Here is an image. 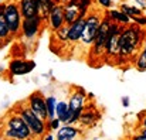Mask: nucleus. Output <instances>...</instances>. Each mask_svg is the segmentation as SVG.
Segmentation results:
<instances>
[{
  "label": "nucleus",
  "instance_id": "f257e3e1",
  "mask_svg": "<svg viewBox=\"0 0 146 140\" xmlns=\"http://www.w3.org/2000/svg\"><path fill=\"white\" fill-rule=\"evenodd\" d=\"M143 37H145V34L138 26L123 28L122 34H121V38H119L118 58H131L141 48Z\"/></svg>",
  "mask_w": 146,
  "mask_h": 140
},
{
  "label": "nucleus",
  "instance_id": "f03ea898",
  "mask_svg": "<svg viewBox=\"0 0 146 140\" xmlns=\"http://www.w3.org/2000/svg\"><path fill=\"white\" fill-rule=\"evenodd\" d=\"M4 126H6L3 129L4 130L3 132L4 137H13V139H29V137H33V133H31L27 122L16 110L6 118Z\"/></svg>",
  "mask_w": 146,
  "mask_h": 140
},
{
  "label": "nucleus",
  "instance_id": "7ed1b4c3",
  "mask_svg": "<svg viewBox=\"0 0 146 140\" xmlns=\"http://www.w3.org/2000/svg\"><path fill=\"white\" fill-rule=\"evenodd\" d=\"M16 112H19L24 120L27 122L31 133H33V137H37V139H41L46 136V132H47V120L41 119L29 105L27 102H21L19 105V108L16 109Z\"/></svg>",
  "mask_w": 146,
  "mask_h": 140
},
{
  "label": "nucleus",
  "instance_id": "20e7f679",
  "mask_svg": "<svg viewBox=\"0 0 146 140\" xmlns=\"http://www.w3.org/2000/svg\"><path fill=\"white\" fill-rule=\"evenodd\" d=\"M101 21H102V17L98 14L95 10H91L87 13L85 16V27H84V33H82V37H81V41L82 44L85 46H91L97 37L98 28L101 26Z\"/></svg>",
  "mask_w": 146,
  "mask_h": 140
},
{
  "label": "nucleus",
  "instance_id": "39448f33",
  "mask_svg": "<svg viewBox=\"0 0 146 140\" xmlns=\"http://www.w3.org/2000/svg\"><path fill=\"white\" fill-rule=\"evenodd\" d=\"M3 13L6 16L7 23H9L11 36H17L21 30V21H23V14L20 11V6L14 1H10L6 4Z\"/></svg>",
  "mask_w": 146,
  "mask_h": 140
},
{
  "label": "nucleus",
  "instance_id": "423d86ee",
  "mask_svg": "<svg viewBox=\"0 0 146 140\" xmlns=\"http://www.w3.org/2000/svg\"><path fill=\"white\" fill-rule=\"evenodd\" d=\"M111 17L108 14H105L102 17V21H101V26L98 28L97 37L92 43V55H97L99 57L101 54H105V43H106V38H108V34H109V28H111Z\"/></svg>",
  "mask_w": 146,
  "mask_h": 140
},
{
  "label": "nucleus",
  "instance_id": "0eeeda50",
  "mask_svg": "<svg viewBox=\"0 0 146 140\" xmlns=\"http://www.w3.org/2000/svg\"><path fill=\"white\" fill-rule=\"evenodd\" d=\"M122 26L116 21L111 23V28H109V34L105 43V55L106 57H118L119 52V38L122 34Z\"/></svg>",
  "mask_w": 146,
  "mask_h": 140
},
{
  "label": "nucleus",
  "instance_id": "6e6552de",
  "mask_svg": "<svg viewBox=\"0 0 146 140\" xmlns=\"http://www.w3.org/2000/svg\"><path fill=\"white\" fill-rule=\"evenodd\" d=\"M27 105L44 120L48 119V110H47V102H46V98L41 95L40 92H34L29 96V99L26 100Z\"/></svg>",
  "mask_w": 146,
  "mask_h": 140
},
{
  "label": "nucleus",
  "instance_id": "1a4fd4ad",
  "mask_svg": "<svg viewBox=\"0 0 146 140\" xmlns=\"http://www.w3.org/2000/svg\"><path fill=\"white\" fill-rule=\"evenodd\" d=\"M41 16H33V17H24L21 21V33L26 38L31 40L37 36V33L40 31V26H41Z\"/></svg>",
  "mask_w": 146,
  "mask_h": 140
},
{
  "label": "nucleus",
  "instance_id": "9d476101",
  "mask_svg": "<svg viewBox=\"0 0 146 140\" xmlns=\"http://www.w3.org/2000/svg\"><path fill=\"white\" fill-rule=\"evenodd\" d=\"M10 74L13 77H20V75H26L29 72H31L36 68V62L34 61H27V59H13L10 62Z\"/></svg>",
  "mask_w": 146,
  "mask_h": 140
},
{
  "label": "nucleus",
  "instance_id": "9b49d317",
  "mask_svg": "<svg viewBox=\"0 0 146 140\" xmlns=\"http://www.w3.org/2000/svg\"><path fill=\"white\" fill-rule=\"evenodd\" d=\"M64 17H65V24L70 26L75 20H78L81 16V7L78 0H68L64 3Z\"/></svg>",
  "mask_w": 146,
  "mask_h": 140
},
{
  "label": "nucleus",
  "instance_id": "f8f14e48",
  "mask_svg": "<svg viewBox=\"0 0 146 140\" xmlns=\"http://www.w3.org/2000/svg\"><path fill=\"white\" fill-rule=\"evenodd\" d=\"M48 23H50V27L57 31L58 28H61L65 23V17H64V4L61 3H55L52 10L50 11V16H48Z\"/></svg>",
  "mask_w": 146,
  "mask_h": 140
},
{
  "label": "nucleus",
  "instance_id": "ddd939ff",
  "mask_svg": "<svg viewBox=\"0 0 146 140\" xmlns=\"http://www.w3.org/2000/svg\"><path fill=\"white\" fill-rule=\"evenodd\" d=\"M84 27H85V17H80L72 24H70L68 26V41L71 43L80 41L84 33Z\"/></svg>",
  "mask_w": 146,
  "mask_h": 140
},
{
  "label": "nucleus",
  "instance_id": "4468645a",
  "mask_svg": "<svg viewBox=\"0 0 146 140\" xmlns=\"http://www.w3.org/2000/svg\"><path fill=\"white\" fill-rule=\"evenodd\" d=\"M19 6H20V11L23 14V18L38 16V1L37 0H20Z\"/></svg>",
  "mask_w": 146,
  "mask_h": 140
},
{
  "label": "nucleus",
  "instance_id": "2eb2a0df",
  "mask_svg": "<svg viewBox=\"0 0 146 140\" xmlns=\"http://www.w3.org/2000/svg\"><path fill=\"white\" fill-rule=\"evenodd\" d=\"M84 100H85V93L84 91H75L70 98V109L75 113H82L84 110Z\"/></svg>",
  "mask_w": 146,
  "mask_h": 140
},
{
  "label": "nucleus",
  "instance_id": "dca6fc26",
  "mask_svg": "<svg viewBox=\"0 0 146 140\" xmlns=\"http://www.w3.org/2000/svg\"><path fill=\"white\" fill-rule=\"evenodd\" d=\"M78 135H80V130L75 129L70 123H64V126H61L57 130V139L58 140H71L74 137H77Z\"/></svg>",
  "mask_w": 146,
  "mask_h": 140
},
{
  "label": "nucleus",
  "instance_id": "f3484780",
  "mask_svg": "<svg viewBox=\"0 0 146 140\" xmlns=\"http://www.w3.org/2000/svg\"><path fill=\"white\" fill-rule=\"evenodd\" d=\"M106 14L111 17V20L112 21H116V23H119V24H126V23H129L131 21V16H128L125 11H119V10H109V11H106Z\"/></svg>",
  "mask_w": 146,
  "mask_h": 140
},
{
  "label": "nucleus",
  "instance_id": "a211bd4d",
  "mask_svg": "<svg viewBox=\"0 0 146 140\" xmlns=\"http://www.w3.org/2000/svg\"><path fill=\"white\" fill-rule=\"evenodd\" d=\"M38 1V16L43 17V20L48 18L50 11L54 7V0H37Z\"/></svg>",
  "mask_w": 146,
  "mask_h": 140
},
{
  "label": "nucleus",
  "instance_id": "6ab92c4d",
  "mask_svg": "<svg viewBox=\"0 0 146 140\" xmlns=\"http://www.w3.org/2000/svg\"><path fill=\"white\" fill-rule=\"evenodd\" d=\"M11 33H10V27H9V23L6 20V16L4 13L1 11L0 13V37L3 40H7V37H10Z\"/></svg>",
  "mask_w": 146,
  "mask_h": 140
},
{
  "label": "nucleus",
  "instance_id": "aec40b11",
  "mask_svg": "<svg viewBox=\"0 0 146 140\" xmlns=\"http://www.w3.org/2000/svg\"><path fill=\"white\" fill-rule=\"evenodd\" d=\"M97 115H94V112H84L82 110V113H81V116H80V123H82L84 126H91L95 120H97Z\"/></svg>",
  "mask_w": 146,
  "mask_h": 140
},
{
  "label": "nucleus",
  "instance_id": "412c9836",
  "mask_svg": "<svg viewBox=\"0 0 146 140\" xmlns=\"http://www.w3.org/2000/svg\"><path fill=\"white\" fill-rule=\"evenodd\" d=\"M46 102H47V110H48V119L55 118V109H57V99L54 96H47L46 98Z\"/></svg>",
  "mask_w": 146,
  "mask_h": 140
},
{
  "label": "nucleus",
  "instance_id": "4be33fe9",
  "mask_svg": "<svg viewBox=\"0 0 146 140\" xmlns=\"http://www.w3.org/2000/svg\"><path fill=\"white\" fill-rule=\"evenodd\" d=\"M135 65L139 71H146V52L142 50L139 52V55L136 57V61H135Z\"/></svg>",
  "mask_w": 146,
  "mask_h": 140
},
{
  "label": "nucleus",
  "instance_id": "5701e85b",
  "mask_svg": "<svg viewBox=\"0 0 146 140\" xmlns=\"http://www.w3.org/2000/svg\"><path fill=\"white\" fill-rule=\"evenodd\" d=\"M60 123H61V120L55 116V118H52V119H47V132H52L54 129H60Z\"/></svg>",
  "mask_w": 146,
  "mask_h": 140
},
{
  "label": "nucleus",
  "instance_id": "b1692460",
  "mask_svg": "<svg viewBox=\"0 0 146 140\" xmlns=\"http://www.w3.org/2000/svg\"><path fill=\"white\" fill-rule=\"evenodd\" d=\"M122 11H125L128 16H131V17H133V16H141L142 14V11L139 10V9H136V7H131V6H128V4H123L122 6Z\"/></svg>",
  "mask_w": 146,
  "mask_h": 140
},
{
  "label": "nucleus",
  "instance_id": "393cba45",
  "mask_svg": "<svg viewBox=\"0 0 146 140\" xmlns=\"http://www.w3.org/2000/svg\"><path fill=\"white\" fill-rule=\"evenodd\" d=\"M78 1H80V7H81V16L85 17L88 13V9L91 7L92 0H78Z\"/></svg>",
  "mask_w": 146,
  "mask_h": 140
},
{
  "label": "nucleus",
  "instance_id": "a878e982",
  "mask_svg": "<svg viewBox=\"0 0 146 140\" xmlns=\"http://www.w3.org/2000/svg\"><path fill=\"white\" fill-rule=\"evenodd\" d=\"M57 37H58V40H61V41H68V26L67 27H61V28H58L57 30Z\"/></svg>",
  "mask_w": 146,
  "mask_h": 140
},
{
  "label": "nucleus",
  "instance_id": "bb28decb",
  "mask_svg": "<svg viewBox=\"0 0 146 140\" xmlns=\"http://www.w3.org/2000/svg\"><path fill=\"white\" fill-rule=\"evenodd\" d=\"M97 1L99 3V6H102L105 9H109L112 6V0H97Z\"/></svg>",
  "mask_w": 146,
  "mask_h": 140
},
{
  "label": "nucleus",
  "instance_id": "cd10ccee",
  "mask_svg": "<svg viewBox=\"0 0 146 140\" xmlns=\"http://www.w3.org/2000/svg\"><path fill=\"white\" fill-rule=\"evenodd\" d=\"M133 18V21H136L139 26H145L146 24V18L145 17H141V16H135V17H132Z\"/></svg>",
  "mask_w": 146,
  "mask_h": 140
},
{
  "label": "nucleus",
  "instance_id": "c85d7f7f",
  "mask_svg": "<svg viewBox=\"0 0 146 140\" xmlns=\"http://www.w3.org/2000/svg\"><path fill=\"white\" fill-rule=\"evenodd\" d=\"M136 139H145L146 140V127L145 126L141 129V135H139V136H136Z\"/></svg>",
  "mask_w": 146,
  "mask_h": 140
},
{
  "label": "nucleus",
  "instance_id": "c756f323",
  "mask_svg": "<svg viewBox=\"0 0 146 140\" xmlns=\"http://www.w3.org/2000/svg\"><path fill=\"white\" fill-rule=\"evenodd\" d=\"M122 102H123V106H125V108L129 105V99H128V98H123V99H122Z\"/></svg>",
  "mask_w": 146,
  "mask_h": 140
},
{
  "label": "nucleus",
  "instance_id": "7c9ffc66",
  "mask_svg": "<svg viewBox=\"0 0 146 140\" xmlns=\"http://www.w3.org/2000/svg\"><path fill=\"white\" fill-rule=\"evenodd\" d=\"M142 126H145L146 127V115H145V118L142 119Z\"/></svg>",
  "mask_w": 146,
  "mask_h": 140
},
{
  "label": "nucleus",
  "instance_id": "2f4dec72",
  "mask_svg": "<svg viewBox=\"0 0 146 140\" xmlns=\"http://www.w3.org/2000/svg\"><path fill=\"white\" fill-rule=\"evenodd\" d=\"M138 1H141L142 4H146V0H138Z\"/></svg>",
  "mask_w": 146,
  "mask_h": 140
},
{
  "label": "nucleus",
  "instance_id": "473e14b6",
  "mask_svg": "<svg viewBox=\"0 0 146 140\" xmlns=\"http://www.w3.org/2000/svg\"><path fill=\"white\" fill-rule=\"evenodd\" d=\"M143 51L146 52V38H145V46H143Z\"/></svg>",
  "mask_w": 146,
  "mask_h": 140
},
{
  "label": "nucleus",
  "instance_id": "72a5a7b5",
  "mask_svg": "<svg viewBox=\"0 0 146 140\" xmlns=\"http://www.w3.org/2000/svg\"><path fill=\"white\" fill-rule=\"evenodd\" d=\"M65 1H68V0H64V3H65Z\"/></svg>",
  "mask_w": 146,
  "mask_h": 140
}]
</instances>
